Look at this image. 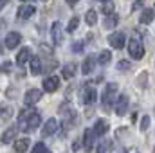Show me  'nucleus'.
Here are the masks:
<instances>
[{"label": "nucleus", "instance_id": "11", "mask_svg": "<svg viewBox=\"0 0 155 153\" xmlns=\"http://www.w3.org/2000/svg\"><path fill=\"white\" fill-rule=\"evenodd\" d=\"M16 135H18V126H7L4 130V133L0 135V142L2 144H9V142H13L16 139Z\"/></svg>", "mask_w": 155, "mask_h": 153}, {"label": "nucleus", "instance_id": "12", "mask_svg": "<svg viewBox=\"0 0 155 153\" xmlns=\"http://www.w3.org/2000/svg\"><path fill=\"white\" fill-rule=\"evenodd\" d=\"M108 43H110V47L112 49H123L124 47V43H126V36H124V33H112L110 36H108Z\"/></svg>", "mask_w": 155, "mask_h": 153}, {"label": "nucleus", "instance_id": "26", "mask_svg": "<svg viewBox=\"0 0 155 153\" xmlns=\"http://www.w3.org/2000/svg\"><path fill=\"white\" fill-rule=\"evenodd\" d=\"M78 25H79V16H72L67 24V33H74L78 29Z\"/></svg>", "mask_w": 155, "mask_h": 153}, {"label": "nucleus", "instance_id": "33", "mask_svg": "<svg viewBox=\"0 0 155 153\" xmlns=\"http://www.w3.org/2000/svg\"><path fill=\"white\" fill-rule=\"evenodd\" d=\"M40 49H41L49 58H52V49H51V47H47V45H43V43H41V45H40Z\"/></svg>", "mask_w": 155, "mask_h": 153}, {"label": "nucleus", "instance_id": "24", "mask_svg": "<svg viewBox=\"0 0 155 153\" xmlns=\"http://www.w3.org/2000/svg\"><path fill=\"white\" fill-rule=\"evenodd\" d=\"M112 61V52L110 50H101L99 56H97V63L99 65H108Z\"/></svg>", "mask_w": 155, "mask_h": 153}, {"label": "nucleus", "instance_id": "8", "mask_svg": "<svg viewBox=\"0 0 155 153\" xmlns=\"http://www.w3.org/2000/svg\"><path fill=\"white\" fill-rule=\"evenodd\" d=\"M128 103H130L128 96L126 94H121L116 99V115H119V117L126 115V112H128Z\"/></svg>", "mask_w": 155, "mask_h": 153}, {"label": "nucleus", "instance_id": "34", "mask_svg": "<svg viewBox=\"0 0 155 153\" xmlns=\"http://www.w3.org/2000/svg\"><path fill=\"white\" fill-rule=\"evenodd\" d=\"M72 50H74V52H78V54H79V52L83 50V43H72Z\"/></svg>", "mask_w": 155, "mask_h": 153}, {"label": "nucleus", "instance_id": "16", "mask_svg": "<svg viewBox=\"0 0 155 153\" xmlns=\"http://www.w3.org/2000/svg\"><path fill=\"white\" fill-rule=\"evenodd\" d=\"M13 150L16 153H24V151H27L29 150V139L27 137H22V139H15L13 141Z\"/></svg>", "mask_w": 155, "mask_h": 153}, {"label": "nucleus", "instance_id": "1", "mask_svg": "<svg viewBox=\"0 0 155 153\" xmlns=\"http://www.w3.org/2000/svg\"><path fill=\"white\" fill-rule=\"evenodd\" d=\"M36 110V108H35ZM31 112V114L27 115V119H24V121H18V130H24V132H35V130H38L40 126H41V115L38 112Z\"/></svg>", "mask_w": 155, "mask_h": 153}, {"label": "nucleus", "instance_id": "3", "mask_svg": "<svg viewBox=\"0 0 155 153\" xmlns=\"http://www.w3.org/2000/svg\"><path fill=\"white\" fill-rule=\"evenodd\" d=\"M117 90H119L117 83H107V86H105V90H103V96H101V103H103L105 108H110V106L116 103L117 96H119Z\"/></svg>", "mask_w": 155, "mask_h": 153}, {"label": "nucleus", "instance_id": "20", "mask_svg": "<svg viewBox=\"0 0 155 153\" xmlns=\"http://www.w3.org/2000/svg\"><path fill=\"white\" fill-rule=\"evenodd\" d=\"M108 121H105V119H97L96 121V124H94V132H96V135L97 137H103V135H107V132H108Z\"/></svg>", "mask_w": 155, "mask_h": 153}, {"label": "nucleus", "instance_id": "19", "mask_svg": "<svg viewBox=\"0 0 155 153\" xmlns=\"http://www.w3.org/2000/svg\"><path fill=\"white\" fill-rule=\"evenodd\" d=\"M29 72L33 74V76H38L41 74V70H43V65H41V60H40L38 56H33L31 60H29Z\"/></svg>", "mask_w": 155, "mask_h": 153}, {"label": "nucleus", "instance_id": "41", "mask_svg": "<svg viewBox=\"0 0 155 153\" xmlns=\"http://www.w3.org/2000/svg\"><path fill=\"white\" fill-rule=\"evenodd\" d=\"M101 2H107V0H101Z\"/></svg>", "mask_w": 155, "mask_h": 153}, {"label": "nucleus", "instance_id": "10", "mask_svg": "<svg viewBox=\"0 0 155 153\" xmlns=\"http://www.w3.org/2000/svg\"><path fill=\"white\" fill-rule=\"evenodd\" d=\"M35 13H36V7H35V5H31V4H24V5L18 7L16 16H18L20 20H29L31 16H35Z\"/></svg>", "mask_w": 155, "mask_h": 153}, {"label": "nucleus", "instance_id": "7", "mask_svg": "<svg viewBox=\"0 0 155 153\" xmlns=\"http://www.w3.org/2000/svg\"><path fill=\"white\" fill-rule=\"evenodd\" d=\"M20 41H22V34H20V33H16V31H11V33H7V34H5V40H4V43H5V49H9V50L16 49V47L20 45Z\"/></svg>", "mask_w": 155, "mask_h": 153}, {"label": "nucleus", "instance_id": "23", "mask_svg": "<svg viewBox=\"0 0 155 153\" xmlns=\"http://www.w3.org/2000/svg\"><path fill=\"white\" fill-rule=\"evenodd\" d=\"M83 101H85V105H94L97 101V92L94 88H87L83 94Z\"/></svg>", "mask_w": 155, "mask_h": 153}, {"label": "nucleus", "instance_id": "28", "mask_svg": "<svg viewBox=\"0 0 155 153\" xmlns=\"http://www.w3.org/2000/svg\"><path fill=\"white\" fill-rule=\"evenodd\" d=\"M110 150H112V141H107V139H105V141L97 146V151H99V153L110 151Z\"/></svg>", "mask_w": 155, "mask_h": 153}, {"label": "nucleus", "instance_id": "14", "mask_svg": "<svg viewBox=\"0 0 155 153\" xmlns=\"http://www.w3.org/2000/svg\"><path fill=\"white\" fill-rule=\"evenodd\" d=\"M60 88V77L58 76H47L43 79V90L45 92H56Z\"/></svg>", "mask_w": 155, "mask_h": 153}, {"label": "nucleus", "instance_id": "36", "mask_svg": "<svg viewBox=\"0 0 155 153\" xmlns=\"http://www.w3.org/2000/svg\"><path fill=\"white\" fill-rule=\"evenodd\" d=\"M65 2H67V5H76L79 0H65Z\"/></svg>", "mask_w": 155, "mask_h": 153}, {"label": "nucleus", "instance_id": "2", "mask_svg": "<svg viewBox=\"0 0 155 153\" xmlns=\"http://www.w3.org/2000/svg\"><path fill=\"white\" fill-rule=\"evenodd\" d=\"M128 52L134 60H143L144 56V43L139 34H134L132 38L128 40Z\"/></svg>", "mask_w": 155, "mask_h": 153}, {"label": "nucleus", "instance_id": "37", "mask_svg": "<svg viewBox=\"0 0 155 153\" xmlns=\"http://www.w3.org/2000/svg\"><path fill=\"white\" fill-rule=\"evenodd\" d=\"M7 2H9V0H0V9H4V7H5V4H7Z\"/></svg>", "mask_w": 155, "mask_h": 153}, {"label": "nucleus", "instance_id": "15", "mask_svg": "<svg viewBox=\"0 0 155 153\" xmlns=\"http://www.w3.org/2000/svg\"><path fill=\"white\" fill-rule=\"evenodd\" d=\"M153 18H155V7H144L143 13H141L139 22H141L143 25H148V24L153 22Z\"/></svg>", "mask_w": 155, "mask_h": 153}, {"label": "nucleus", "instance_id": "42", "mask_svg": "<svg viewBox=\"0 0 155 153\" xmlns=\"http://www.w3.org/2000/svg\"><path fill=\"white\" fill-rule=\"evenodd\" d=\"M43 2H45V0H43Z\"/></svg>", "mask_w": 155, "mask_h": 153}, {"label": "nucleus", "instance_id": "38", "mask_svg": "<svg viewBox=\"0 0 155 153\" xmlns=\"http://www.w3.org/2000/svg\"><path fill=\"white\" fill-rule=\"evenodd\" d=\"M72 150H79V142H74L72 144Z\"/></svg>", "mask_w": 155, "mask_h": 153}, {"label": "nucleus", "instance_id": "13", "mask_svg": "<svg viewBox=\"0 0 155 153\" xmlns=\"http://www.w3.org/2000/svg\"><path fill=\"white\" fill-rule=\"evenodd\" d=\"M31 58H33V50H31V47H22V49L16 52V65L24 67Z\"/></svg>", "mask_w": 155, "mask_h": 153}, {"label": "nucleus", "instance_id": "35", "mask_svg": "<svg viewBox=\"0 0 155 153\" xmlns=\"http://www.w3.org/2000/svg\"><path fill=\"white\" fill-rule=\"evenodd\" d=\"M139 7H143V2H141V0H137V2H134V5H132V9L135 11V9H139Z\"/></svg>", "mask_w": 155, "mask_h": 153}, {"label": "nucleus", "instance_id": "31", "mask_svg": "<svg viewBox=\"0 0 155 153\" xmlns=\"http://www.w3.org/2000/svg\"><path fill=\"white\" fill-rule=\"evenodd\" d=\"M33 151L35 153H38V151H49V148H47V146H45V144H43V142H38V144H35V146H33Z\"/></svg>", "mask_w": 155, "mask_h": 153}, {"label": "nucleus", "instance_id": "27", "mask_svg": "<svg viewBox=\"0 0 155 153\" xmlns=\"http://www.w3.org/2000/svg\"><path fill=\"white\" fill-rule=\"evenodd\" d=\"M130 67H132V63H130L128 60H121V61L117 63V70H119V72H128Z\"/></svg>", "mask_w": 155, "mask_h": 153}, {"label": "nucleus", "instance_id": "5", "mask_svg": "<svg viewBox=\"0 0 155 153\" xmlns=\"http://www.w3.org/2000/svg\"><path fill=\"white\" fill-rule=\"evenodd\" d=\"M51 38L54 45H61L63 43V27L60 22H52L51 25Z\"/></svg>", "mask_w": 155, "mask_h": 153}, {"label": "nucleus", "instance_id": "25", "mask_svg": "<svg viewBox=\"0 0 155 153\" xmlns=\"http://www.w3.org/2000/svg\"><path fill=\"white\" fill-rule=\"evenodd\" d=\"M85 22L92 27V25H96L97 24V13L94 11V9H88L87 11V15H85Z\"/></svg>", "mask_w": 155, "mask_h": 153}, {"label": "nucleus", "instance_id": "17", "mask_svg": "<svg viewBox=\"0 0 155 153\" xmlns=\"http://www.w3.org/2000/svg\"><path fill=\"white\" fill-rule=\"evenodd\" d=\"M119 24V15L117 13H110V15H105V22H103V27L112 31L116 29V25Z\"/></svg>", "mask_w": 155, "mask_h": 153}, {"label": "nucleus", "instance_id": "39", "mask_svg": "<svg viewBox=\"0 0 155 153\" xmlns=\"http://www.w3.org/2000/svg\"><path fill=\"white\" fill-rule=\"evenodd\" d=\"M2 50H4V49H2V43H0V54H2Z\"/></svg>", "mask_w": 155, "mask_h": 153}, {"label": "nucleus", "instance_id": "21", "mask_svg": "<svg viewBox=\"0 0 155 153\" xmlns=\"http://www.w3.org/2000/svg\"><path fill=\"white\" fill-rule=\"evenodd\" d=\"M94 65H96V60H94L92 56H87V58L83 60V63H81V72H83L85 76H88V74L94 70Z\"/></svg>", "mask_w": 155, "mask_h": 153}, {"label": "nucleus", "instance_id": "22", "mask_svg": "<svg viewBox=\"0 0 155 153\" xmlns=\"http://www.w3.org/2000/svg\"><path fill=\"white\" fill-rule=\"evenodd\" d=\"M76 70H78V67L74 63H67V65L61 67V76H63V79H72L74 74H76Z\"/></svg>", "mask_w": 155, "mask_h": 153}, {"label": "nucleus", "instance_id": "40", "mask_svg": "<svg viewBox=\"0 0 155 153\" xmlns=\"http://www.w3.org/2000/svg\"><path fill=\"white\" fill-rule=\"evenodd\" d=\"M22 2H33V0H22Z\"/></svg>", "mask_w": 155, "mask_h": 153}, {"label": "nucleus", "instance_id": "9", "mask_svg": "<svg viewBox=\"0 0 155 153\" xmlns=\"http://www.w3.org/2000/svg\"><path fill=\"white\" fill-rule=\"evenodd\" d=\"M96 132H94V128H87L85 130V133H83V148L87 150V151H90L92 148H94V144H96Z\"/></svg>", "mask_w": 155, "mask_h": 153}, {"label": "nucleus", "instance_id": "4", "mask_svg": "<svg viewBox=\"0 0 155 153\" xmlns=\"http://www.w3.org/2000/svg\"><path fill=\"white\" fill-rule=\"evenodd\" d=\"M58 121L54 119V117H51V119H47L45 122H43V126H41V137L43 139H47L49 135H54L56 132H58Z\"/></svg>", "mask_w": 155, "mask_h": 153}, {"label": "nucleus", "instance_id": "29", "mask_svg": "<svg viewBox=\"0 0 155 153\" xmlns=\"http://www.w3.org/2000/svg\"><path fill=\"white\" fill-rule=\"evenodd\" d=\"M101 13H103V15H110V13H114V5L110 4V0H107V4L101 7Z\"/></svg>", "mask_w": 155, "mask_h": 153}, {"label": "nucleus", "instance_id": "18", "mask_svg": "<svg viewBox=\"0 0 155 153\" xmlns=\"http://www.w3.org/2000/svg\"><path fill=\"white\" fill-rule=\"evenodd\" d=\"M15 114L13 106H0V126H5Z\"/></svg>", "mask_w": 155, "mask_h": 153}, {"label": "nucleus", "instance_id": "32", "mask_svg": "<svg viewBox=\"0 0 155 153\" xmlns=\"http://www.w3.org/2000/svg\"><path fill=\"white\" fill-rule=\"evenodd\" d=\"M11 67H13V63H11V61H4V63L0 65V70H4V72H9V70H11Z\"/></svg>", "mask_w": 155, "mask_h": 153}, {"label": "nucleus", "instance_id": "30", "mask_svg": "<svg viewBox=\"0 0 155 153\" xmlns=\"http://www.w3.org/2000/svg\"><path fill=\"white\" fill-rule=\"evenodd\" d=\"M150 122H152V121H150V115H144V117H143V121H141V130H143V132H146V130H148V126H150Z\"/></svg>", "mask_w": 155, "mask_h": 153}, {"label": "nucleus", "instance_id": "6", "mask_svg": "<svg viewBox=\"0 0 155 153\" xmlns=\"http://www.w3.org/2000/svg\"><path fill=\"white\" fill-rule=\"evenodd\" d=\"M40 99H41V90L40 88H29L24 96V103L27 106H35Z\"/></svg>", "mask_w": 155, "mask_h": 153}]
</instances>
